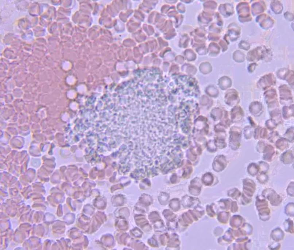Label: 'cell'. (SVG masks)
I'll list each match as a JSON object with an SVG mask.
<instances>
[{
    "instance_id": "obj_1",
    "label": "cell",
    "mask_w": 294,
    "mask_h": 250,
    "mask_svg": "<svg viewBox=\"0 0 294 250\" xmlns=\"http://www.w3.org/2000/svg\"><path fill=\"white\" fill-rule=\"evenodd\" d=\"M263 196L265 198L268 199L271 205L273 206H278L282 201V198L273 191L263 192Z\"/></svg>"
},
{
    "instance_id": "obj_2",
    "label": "cell",
    "mask_w": 294,
    "mask_h": 250,
    "mask_svg": "<svg viewBox=\"0 0 294 250\" xmlns=\"http://www.w3.org/2000/svg\"><path fill=\"white\" fill-rule=\"evenodd\" d=\"M257 209L259 216L262 220L265 221L270 219V210L268 207H263Z\"/></svg>"
},
{
    "instance_id": "obj_3",
    "label": "cell",
    "mask_w": 294,
    "mask_h": 250,
    "mask_svg": "<svg viewBox=\"0 0 294 250\" xmlns=\"http://www.w3.org/2000/svg\"><path fill=\"white\" fill-rule=\"evenodd\" d=\"M243 220V218L240 215H234L230 219V226L233 228L239 227L242 225Z\"/></svg>"
},
{
    "instance_id": "obj_4",
    "label": "cell",
    "mask_w": 294,
    "mask_h": 250,
    "mask_svg": "<svg viewBox=\"0 0 294 250\" xmlns=\"http://www.w3.org/2000/svg\"><path fill=\"white\" fill-rule=\"evenodd\" d=\"M284 236V232L279 228L274 229L272 231L271 237L273 240L276 241H278L282 240Z\"/></svg>"
},
{
    "instance_id": "obj_5",
    "label": "cell",
    "mask_w": 294,
    "mask_h": 250,
    "mask_svg": "<svg viewBox=\"0 0 294 250\" xmlns=\"http://www.w3.org/2000/svg\"><path fill=\"white\" fill-rule=\"evenodd\" d=\"M286 231L291 233H294L293 222L289 218L286 220L284 224Z\"/></svg>"
},
{
    "instance_id": "obj_6",
    "label": "cell",
    "mask_w": 294,
    "mask_h": 250,
    "mask_svg": "<svg viewBox=\"0 0 294 250\" xmlns=\"http://www.w3.org/2000/svg\"><path fill=\"white\" fill-rule=\"evenodd\" d=\"M250 225L247 223H245L242 228L239 229L245 236L246 234L250 235L252 234V231H253V228Z\"/></svg>"
},
{
    "instance_id": "obj_7",
    "label": "cell",
    "mask_w": 294,
    "mask_h": 250,
    "mask_svg": "<svg viewBox=\"0 0 294 250\" xmlns=\"http://www.w3.org/2000/svg\"><path fill=\"white\" fill-rule=\"evenodd\" d=\"M256 205L258 209L262 207L268 206V203L265 199L260 198L258 196L256 198Z\"/></svg>"
},
{
    "instance_id": "obj_8",
    "label": "cell",
    "mask_w": 294,
    "mask_h": 250,
    "mask_svg": "<svg viewBox=\"0 0 294 250\" xmlns=\"http://www.w3.org/2000/svg\"><path fill=\"white\" fill-rule=\"evenodd\" d=\"M285 212L287 215L289 216H294V203H291L288 204L285 207Z\"/></svg>"
},
{
    "instance_id": "obj_9",
    "label": "cell",
    "mask_w": 294,
    "mask_h": 250,
    "mask_svg": "<svg viewBox=\"0 0 294 250\" xmlns=\"http://www.w3.org/2000/svg\"><path fill=\"white\" fill-rule=\"evenodd\" d=\"M240 195L241 193L240 192H238V191H235V192H229L228 196L231 197L234 199H237V198H239Z\"/></svg>"
},
{
    "instance_id": "obj_10",
    "label": "cell",
    "mask_w": 294,
    "mask_h": 250,
    "mask_svg": "<svg viewBox=\"0 0 294 250\" xmlns=\"http://www.w3.org/2000/svg\"><path fill=\"white\" fill-rule=\"evenodd\" d=\"M231 212L234 213L238 210V207L236 201H232L231 203Z\"/></svg>"
},
{
    "instance_id": "obj_11",
    "label": "cell",
    "mask_w": 294,
    "mask_h": 250,
    "mask_svg": "<svg viewBox=\"0 0 294 250\" xmlns=\"http://www.w3.org/2000/svg\"><path fill=\"white\" fill-rule=\"evenodd\" d=\"M251 201H252V199L247 198L246 196H245L244 195L242 196V202L243 205H247V204L250 203Z\"/></svg>"
}]
</instances>
